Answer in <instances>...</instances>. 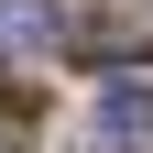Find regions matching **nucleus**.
Returning a JSON list of instances; mask_svg holds the SVG:
<instances>
[{"label": "nucleus", "instance_id": "obj_1", "mask_svg": "<svg viewBox=\"0 0 153 153\" xmlns=\"http://www.w3.org/2000/svg\"><path fill=\"white\" fill-rule=\"evenodd\" d=\"M88 131H99V153H142L153 142V76H109L99 109H88Z\"/></svg>", "mask_w": 153, "mask_h": 153}, {"label": "nucleus", "instance_id": "obj_2", "mask_svg": "<svg viewBox=\"0 0 153 153\" xmlns=\"http://www.w3.org/2000/svg\"><path fill=\"white\" fill-rule=\"evenodd\" d=\"M0 44L55 55V44H66V11H55V0H0Z\"/></svg>", "mask_w": 153, "mask_h": 153}]
</instances>
